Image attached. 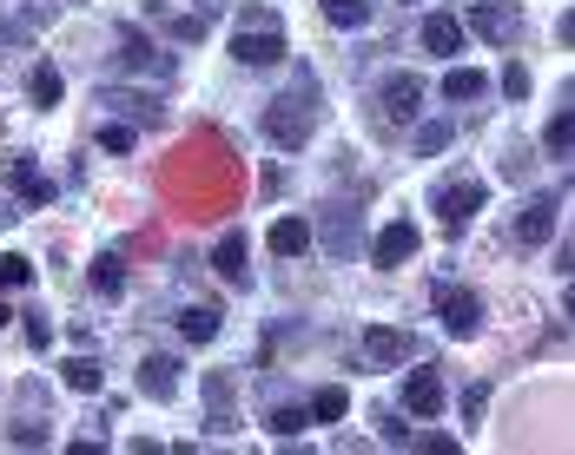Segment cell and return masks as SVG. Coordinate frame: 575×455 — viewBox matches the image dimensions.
Segmentation results:
<instances>
[{
  "instance_id": "6da1fadb",
  "label": "cell",
  "mask_w": 575,
  "mask_h": 455,
  "mask_svg": "<svg viewBox=\"0 0 575 455\" xmlns=\"http://www.w3.org/2000/svg\"><path fill=\"white\" fill-rule=\"evenodd\" d=\"M317 113H324V86H317V73L311 66H298V79H291V93H272V106H265V139L278 146V152H298V146H311V132H317Z\"/></svg>"
},
{
  "instance_id": "7a4b0ae2",
  "label": "cell",
  "mask_w": 575,
  "mask_h": 455,
  "mask_svg": "<svg viewBox=\"0 0 575 455\" xmlns=\"http://www.w3.org/2000/svg\"><path fill=\"white\" fill-rule=\"evenodd\" d=\"M225 53H232L238 66H252V73L278 66V60H285V21H278L272 8H245V14H238V34L225 40Z\"/></svg>"
},
{
  "instance_id": "3957f363",
  "label": "cell",
  "mask_w": 575,
  "mask_h": 455,
  "mask_svg": "<svg viewBox=\"0 0 575 455\" xmlns=\"http://www.w3.org/2000/svg\"><path fill=\"white\" fill-rule=\"evenodd\" d=\"M424 100H430V86H424L417 73H390V79L377 86V113H384L390 126H410V119H424Z\"/></svg>"
},
{
  "instance_id": "277c9868",
  "label": "cell",
  "mask_w": 575,
  "mask_h": 455,
  "mask_svg": "<svg viewBox=\"0 0 575 455\" xmlns=\"http://www.w3.org/2000/svg\"><path fill=\"white\" fill-rule=\"evenodd\" d=\"M463 34L489 40V47H510L523 34V14H516V0H476V8L463 14Z\"/></svg>"
},
{
  "instance_id": "5b68a950",
  "label": "cell",
  "mask_w": 575,
  "mask_h": 455,
  "mask_svg": "<svg viewBox=\"0 0 575 455\" xmlns=\"http://www.w3.org/2000/svg\"><path fill=\"white\" fill-rule=\"evenodd\" d=\"M443 403H450V383H443L437 363H430V370H410V377H403V416L437 422V416H443Z\"/></svg>"
},
{
  "instance_id": "8992f818",
  "label": "cell",
  "mask_w": 575,
  "mask_h": 455,
  "mask_svg": "<svg viewBox=\"0 0 575 455\" xmlns=\"http://www.w3.org/2000/svg\"><path fill=\"white\" fill-rule=\"evenodd\" d=\"M483 205H489V186H483V178H463V186H443V192L430 199V212H437L450 231H463L470 218H483Z\"/></svg>"
},
{
  "instance_id": "52a82bcc",
  "label": "cell",
  "mask_w": 575,
  "mask_h": 455,
  "mask_svg": "<svg viewBox=\"0 0 575 455\" xmlns=\"http://www.w3.org/2000/svg\"><path fill=\"white\" fill-rule=\"evenodd\" d=\"M437 324H443L450 337H476V330H483V298L463 291V285H443V291H437Z\"/></svg>"
},
{
  "instance_id": "ba28073f",
  "label": "cell",
  "mask_w": 575,
  "mask_h": 455,
  "mask_svg": "<svg viewBox=\"0 0 575 455\" xmlns=\"http://www.w3.org/2000/svg\"><path fill=\"white\" fill-rule=\"evenodd\" d=\"M113 40H120V73H146V79H173V60H159V53L146 47V34H139L133 21H120V27H113Z\"/></svg>"
},
{
  "instance_id": "9c48e42d",
  "label": "cell",
  "mask_w": 575,
  "mask_h": 455,
  "mask_svg": "<svg viewBox=\"0 0 575 455\" xmlns=\"http://www.w3.org/2000/svg\"><path fill=\"white\" fill-rule=\"evenodd\" d=\"M417 244H424L417 225H410V218H390V225L377 231V244H371V264H377V270H397V264L417 257Z\"/></svg>"
},
{
  "instance_id": "30bf717a",
  "label": "cell",
  "mask_w": 575,
  "mask_h": 455,
  "mask_svg": "<svg viewBox=\"0 0 575 455\" xmlns=\"http://www.w3.org/2000/svg\"><path fill=\"white\" fill-rule=\"evenodd\" d=\"M179 377H186L179 356H159V350H152V356L139 363V396H146V403H173V396H179Z\"/></svg>"
},
{
  "instance_id": "8fae6325",
  "label": "cell",
  "mask_w": 575,
  "mask_h": 455,
  "mask_svg": "<svg viewBox=\"0 0 575 455\" xmlns=\"http://www.w3.org/2000/svg\"><path fill=\"white\" fill-rule=\"evenodd\" d=\"M8 178H14V199H21L27 212H40V205H53V199H60V186H53V178H47L34 159H14V165H8Z\"/></svg>"
},
{
  "instance_id": "7c38bea8",
  "label": "cell",
  "mask_w": 575,
  "mask_h": 455,
  "mask_svg": "<svg viewBox=\"0 0 575 455\" xmlns=\"http://www.w3.org/2000/svg\"><path fill=\"white\" fill-rule=\"evenodd\" d=\"M555 205H562L555 192H536V199L516 212V244H549V238H555Z\"/></svg>"
},
{
  "instance_id": "4fadbf2b",
  "label": "cell",
  "mask_w": 575,
  "mask_h": 455,
  "mask_svg": "<svg viewBox=\"0 0 575 455\" xmlns=\"http://www.w3.org/2000/svg\"><path fill=\"white\" fill-rule=\"evenodd\" d=\"M100 113H126V126H166V106L146 100V93H120V86L100 93Z\"/></svg>"
},
{
  "instance_id": "5bb4252c",
  "label": "cell",
  "mask_w": 575,
  "mask_h": 455,
  "mask_svg": "<svg viewBox=\"0 0 575 455\" xmlns=\"http://www.w3.org/2000/svg\"><path fill=\"white\" fill-rule=\"evenodd\" d=\"M364 356L377 363V370H390V363H403V356H417V337H410V330H364Z\"/></svg>"
},
{
  "instance_id": "9a60e30c",
  "label": "cell",
  "mask_w": 575,
  "mask_h": 455,
  "mask_svg": "<svg viewBox=\"0 0 575 455\" xmlns=\"http://www.w3.org/2000/svg\"><path fill=\"white\" fill-rule=\"evenodd\" d=\"M212 270H218L232 291H252V270H245V238H238V231H225V238L212 244Z\"/></svg>"
},
{
  "instance_id": "2e32d148",
  "label": "cell",
  "mask_w": 575,
  "mask_h": 455,
  "mask_svg": "<svg viewBox=\"0 0 575 455\" xmlns=\"http://www.w3.org/2000/svg\"><path fill=\"white\" fill-rule=\"evenodd\" d=\"M424 47H430V60H457V53H463V21L443 14V8H430V21H424Z\"/></svg>"
},
{
  "instance_id": "e0dca14e",
  "label": "cell",
  "mask_w": 575,
  "mask_h": 455,
  "mask_svg": "<svg viewBox=\"0 0 575 455\" xmlns=\"http://www.w3.org/2000/svg\"><path fill=\"white\" fill-rule=\"evenodd\" d=\"M317 218H332L324 251H332V257H358V205H332V212H317Z\"/></svg>"
},
{
  "instance_id": "ac0fdd59",
  "label": "cell",
  "mask_w": 575,
  "mask_h": 455,
  "mask_svg": "<svg viewBox=\"0 0 575 455\" xmlns=\"http://www.w3.org/2000/svg\"><path fill=\"white\" fill-rule=\"evenodd\" d=\"M311 244H317V225H311V218H278V225H272V251H278V257H304Z\"/></svg>"
},
{
  "instance_id": "d6986e66",
  "label": "cell",
  "mask_w": 575,
  "mask_h": 455,
  "mask_svg": "<svg viewBox=\"0 0 575 455\" xmlns=\"http://www.w3.org/2000/svg\"><path fill=\"white\" fill-rule=\"evenodd\" d=\"M483 93H489L483 66H450V73H443V100H450V106H470V100H483Z\"/></svg>"
},
{
  "instance_id": "ffe728a7",
  "label": "cell",
  "mask_w": 575,
  "mask_h": 455,
  "mask_svg": "<svg viewBox=\"0 0 575 455\" xmlns=\"http://www.w3.org/2000/svg\"><path fill=\"white\" fill-rule=\"evenodd\" d=\"M60 383H66L73 396H100V383H107V370H100V363H93V356H66V363H60Z\"/></svg>"
},
{
  "instance_id": "44dd1931",
  "label": "cell",
  "mask_w": 575,
  "mask_h": 455,
  "mask_svg": "<svg viewBox=\"0 0 575 455\" xmlns=\"http://www.w3.org/2000/svg\"><path fill=\"white\" fill-rule=\"evenodd\" d=\"M87 285H93L100 298H120V291H126V257H120V251H100V257L87 264Z\"/></svg>"
},
{
  "instance_id": "7402d4cb",
  "label": "cell",
  "mask_w": 575,
  "mask_h": 455,
  "mask_svg": "<svg viewBox=\"0 0 575 455\" xmlns=\"http://www.w3.org/2000/svg\"><path fill=\"white\" fill-rule=\"evenodd\" d=\"M218 330H225V317H218L212 304H186V311H179V337H186V343H218Z\"/></svg>"
},
{
  "instance_id": "603a6c76",
  "label": "cell",
  "mask_w": 575,
  "mask_h": 455,
  "mask_svg": "<svg viewBox=\"0 0 575 455\" xmlns=\"http://www.w3.org/2000/svg\"><path fill=\"white\" fill-rule=\"evenodd\" d=\"M450 139H457L450 119H410V152H417V159H437Z\"/></svg>"
},
{
  "instance_id": "cb8c5ba5",
  "label": "cell",
  "mask_w": 575,
  "mask_h": 455,
  "mask_svg": "<svg viewBox=\"0 0 575 455\" xmlns=\"http://www.w3.org/2000/svg\"><path fill=\"white\" fill-rule=\"evenodd\" d=\"M60 93H66V79H60V66L53 60H40L34 73H27V100L47 113V106H60Z\"/></svg>"
},
{
  "instance_id": "d4e9b609",
  "label": "cell",
  "mask_w": 575,
  "mask_h": 455,
  "mask_svg": "<svg viewBox=\"0 0 575 455\" xmlns=\"http://www.w3.org/2000/svg\"><path fill=\"white\" fill-rule=\"evenodd\" d=\"M265 429H272L278 442H298V435L311 429V409H304V403H278V409H265Z\"/></svg>"
},
{
  "instance_id": "484cf974",
  "label": "cell",
  "mask_w": 575,
  "mask_h": 455,
  "mask_svg": "<svg viewBox=\"0 0 575 455\" xmlns=\"http://www.w3.org/2000/svg\"><path fill=\"white\" fill-rule=\"evenodd\" d=\"M304 409H311V422H324V429H332V422H345L351 396H345V383H324V390H317V396H311Z\"/></svg>"
},
{
  "instance_id": "4316f807",
  "label": "cell",
  "mask_w": 575,
  "mask_h": 455,
  "mask_svg": "<svg viewBox=\"0 0 575 455\" xmlns=\"http://www.w3.org/2000/svg\"><path fill=\"white\" fill-rule=\"evenodd\" d=\"M317 8H324V21H332V27H345V34L371 27V0H317Z\"/></svg>"
},
{
  "instance_id": "83f0119b",
  "label": "cell",
  "mask_w": 575,
  "mask_h": 455,
  "mask_svg": "<svg viewBox=\"0 0 575 455\" xmlns=\"http://www.w3.org/2000/svg\"><path fill=\"white\" fill-rule=\"evenodd\" d=\"M93 146H100V152H113V159H120V152H133V146H139V126H126V119H107V126H100V132H93Z\"/></svg>"
},
{
  "instance_id": "f1b7e54d",
  "label": "cell",
  "mask_w": 575,
  "mask_h": 455,
  "mask_svg": "<svg viewBox=\"0 0 575 455\" xmlns=\"http://www.w3.org/2000/svg\"><path fill=\"white\" fill-rule=\"evenodd\" d=\"M47 429H53V422H40V416H21V422H8V442H14V448H47V442H53Z\"/></svg>"
},
{
  "instance_id": "f546056e",
  "label": "cell",
  "mask_w": 575,
  "mask_h": 455,
  "mask_svg": "<svg viewBox=\"0 0 575 455\" xmlns=\"http://www.w3.org/2000/svg\"><path fill=\"white\" fill-rule=\"evenodd\" d=\"M34 285V264L21 251H0V291H27Z\"/></svg>"
},
{
  "instance_id": "4dcf8cb0",
  "label": "cell",
  "mask_w": 575,
  "mask_h": 455,
  "mask_svg": "<svg viewBox=\"0 0 575 455\" xmlns=\"http://www.w3.org/2000/svg\"><path fill=\"white\" fill-rule=\"evenodd\" d=\"M21 337H27L34 356H47V350H53V324H47V311H27V317H21Z\"/></svg>"
},
{
  "instance_id": "1f68e13d",
  "label": "cell",
  "mask_w": 575,
  "mask_h": 455,
  "mask_svg": "<svg viewBox=\"0 0 575 455\" xmlns=\"http://www.w3.org/2000/svg\"><path fill=\"white\" fill-rule=\"evenodd\" d=\"M568 139H575V126H568V113H555V119L542 126V146H549L555 159H568Z\"/></svg>"
},
{
  "instance_id": "d6a6232c",
  "label": "cell",
  "mask_w": 575,
  "mask_h": 455,
  "mask_svg": "<svg viewBox=\"0 0 575 455\" xmlns=\"http://www.w3.org/2000/svg\"><path fill=\"white\" fill-rule=\"evenodd\" d=\"M371 429H377L384 442H410V429H403V416H397V409H371Z\"/></svg>"
},
{
  "instance_id": "836d02e7",
  "label": "cell",
  "mask_w": 575,
  "mask_h": 455,
  "mask_svg": "<svg viewBox=\"0 0 575 455\" xmlns=\"http://www.w3.org/2000/svg\"><path fill=\"white\" fill-rule=\"evenodd\" d=\"M166 34L192 47V40H205V14H179V21H166Z\"/></svg>"
},
{
  "instance_id": "e575fe53",
  "label": "cell",
  "mask_w": 575,
  "mask_h": 455,
  "mask_svg": "<svg viewBox=\"0 0 575 455\" xmlns=\"http://www.w3.org/2000/svg\"><path fill=\"white\" fill-rule=\"evenodd\" d=\"M457 409H463V422H483V409H489V383H470Z\"/></svg>"
},
{
  "instance_id": "d590c367",
  "label": "cell",
  "mask_w": 575,
  "mask_h": 455,
  "mask_svg": "<svg viewBox=\"0 0 575 455\" xmlns=\"http://www.w3.org/2000/svg\"><path fill=\"white\" fill-rule=\"evenodd\" d=\"M503 93H510V100H529V66H523V60L503 66Z\"/></svg>"
},
{
  "instance_id": "8d00e7d4",
  "label": "cell",
  "mask_w": 575,
  "mask_h": 455,
  "mask_svg": "<svg viewBox=\"0 0 575 455\" xmlns=\"http://www.w3.org/2000/svg\"><path fill=\"white\" fill-rule=\"evenodd\" d=\"M205 403H212V416H225L232 409V377H205Z\"/></svg>"
},
{
  "instance_id": "74e56055",
  "label": "cell",
  "mask_w": 575,
  "mask_h": 455,
  "mask_svg": "<svg viewBox=\"0 0 575 455\" xmlns=\"http://www.w3.org/2000/svg\"><path fill=\"white\" fill-rule=\"evenodd\" d=\"M410 448H424V455H457V435H410Z\"/></svg>"
},
{
  "instance_id": "f35d334b",
  "label": "cell",
  "mask_w": 575,
  "mask_h": 455,
  "mask_svg": "<svg viewBox=\"0 0 575 455\" xmlns=\"http://www.w3.org/2000/svg\"><path fill=\"white\" fill-rule=\"evenodd\" d=\"M8 324H21V317H14V311H8V298H0V330H8Z\"/></svg>"
},
{
  "instance_id": "ab89813d",
  "label": "cell",
  "mask_w": 575,
  "mask_h": 455,
  "mask_svg": "<svg viewBox=\"0 0 575 455\" xmlns=\"http://www.w3.org/2000/svg\"><path fill=\"white\" fill-rule=\"evenodd\" d=\"M199 14H205V21H212V14H218V0H199Z\"/></svg>"
}]
</instances>
